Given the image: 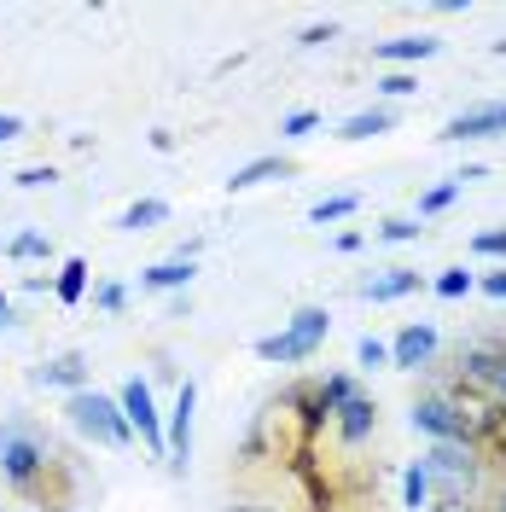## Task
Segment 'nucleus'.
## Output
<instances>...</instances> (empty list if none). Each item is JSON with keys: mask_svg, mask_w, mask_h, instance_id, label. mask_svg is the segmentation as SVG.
Masks as SVG:
<instances>
[{"mask_svg": "<svg viewBox=\"0 0 506 512\" xmlns=\"http://www.w3.org/2000/svg\"><path fill=\"white\" fill-rule=\"evenodd\" d=\"M64 472H70V460L47 443V431H35L30 419H12V425L0 431V478L12 483L18 495H30L35 507L70 512V507H64L70 495L59 489Z\"/></svg>", "mask_w": 506, "mask_h": 512, "instance_id": "1", "label": "nucleus"}, {"mask_svg": "<svg viewBox=\"0 0 506 512\" xmlns=\"http://www.w3.org/2000/svg\"><path fill=\"white\" fill-rule=\"evenodd\" d=\"M419 466L431 478V501H477V489H483V448L477 443H431Z\"/></svg>", "mask_w": 506, "mask_h": 512, "instance_id": "2", "label": "nucleus"}, {"mask_svg": "<svg viewBox=\"0 0 506 512\" xmlns=\"http://www.w3.org/2000/svg\"><path fill=\"white\" fill-rule=\"evenodd\" d=\"M64 419L99 448H128V437H134L128 419H123V408H117L111 396H99V390H76V396L64 402Z\"/></svg>", "mask_w": 506, "mask_h": 512, "instance_id": "3", "label": "nucleus"}, {"mask_svg": "<svg viewBox=\"0 0 506 512\" xmlns=\"http://www.w3.org/2000/svg\"><path fill=\"white\" fill-rule=\"evenodd\" d=\"M192 414H198V384H181L175 390V408H169V425H163V460L175 478H187L192 466Z\"/></svg>", "mask_w": 506, "mask_h": 512, "instance_id": "4", "label": "nucleus"}, {"mask_svg": "<svg viewBox=\"0 0 506 512\" xmlns=\"http://www.w3.org/2000/svg\"><path fill=\"white\" fill-rule=\"evenodd\" d=\"M117 408H123L128 431H140V443L152 448V454H163V419H158V402H152V384L128 379L123 396H117Z\"/></svg>", "mask_w": 506, "mask_h": 512, "instance_id": "5", "label": "nucleus"}, {"mask_svg": "<svg viewBox=\"0 0 506 512\" xmlns=\"http://www.w3.org/2000/svg\"><path fill=\"white\" fill-rule=\"evenodd\" d=\"M408 419H413V431H425L431 443H466V425H460V414H454V402H448L443 390L419 396Z\"/></svg>", "mask_w": 506, "mask_h": 512, "instance_id": "6", "label": "nucleus"}, {"mask_svg": "<svg viewBox=\"0 0 506 512\" xmlns=\"http://www.w3.org/2000/svg\"><path fill=\"white\" fill-rule=\"evenodd\" d=\"M437 326L431 320H413V326H402L396 332V344H390V367H402V373H419V367H431L437 361Z\"/></svg>", "mask_w": 506, "mask_h": 512, "instance_id": "7", "label": "nucleus"}, {"mask_svg": "<svg viewBox=\"0 0 506 512\" xmlns=\"http://www.w3.org/2000/svg\"><path fill=\"white\" fill-rule=\"evenodd\" d=\"M489 134H506V99L472 105V111H460V117L443 128V140H489Z\"/></svg>", "mask_w": 506, "mask_h": 512, "instance_id": "8", "label": "nucleus"}, {"mask_svg": "<svg viewBox=\"0 0 506 512\" xmlns=\"http://www.w3.org/2000/svg\"><path fill=\"white\" fill-rule=\"evenodd\" d=\"M443 53V41L437 35H396V41H379L373 47V59L379 64H425Z\"/></svg>", "mask_w": 506, "mask_h": 512, "instance_id": "9", "label": "nucleus"}, {"mask_svg": "<svg viewBox=\"0 0 506 512\" xmlns=\"http://www.w3.org/2000/svg\"><path fill=\"white\" fill-rule=\"evenodd\" d=\"M332 419H338V437H344V443H367L373 425H379V402H373V396H349Z\"/></svg>", "mask_w": 506, "mask_h": 512, "instance_id": "10", "label": "nucleus"}, {"mask_svg": "<svg viewBox=\"0 0 506 512\" xmlns=\"http://www.w3.org/2000/svg\"><path fill=\"white\" fill-rule=\"evenodd\" d=\"M425 286V274L419 268H384V274H373L367 286H361V297L367 303H396V297H408V291Z\"/></svg>", "mask_w": 506, "mask_h": 512, "instance_id": "11", "label": "nucleus"}, {"mask_svg": "<svg viewBox=\"0 0 506 512\" xmlns=\"http://www.w3.org/2000/svg\"><path fill=\"white\" fill-rule=\"evenodd\" d=\"M35 384H59V390L76 396V390H88V361H82L76 350L53 355V361H41V367H35Z\"/></svg>", "mask_w": 506, "mask_h": 512, "instance_id": "12", "label": "nucleus"}, {"mask_svg": "<svg viewBox=\"0 0 506 512\" xmlns=\"http://www.w3.org/2000/svg\"><path fill=\"white\" fill-rule=\"evenodd\" d=\"M285 175H291V158H256V163H245V169H233L227 187L251 192V187H262V181H285Z\"/></svg>", "mask_w": 506, "mask_h": 512, "instance_id": "13", "label": "nucleus"}, {"mask_svg": "<svg viewBox=\"0 0 506 512\" xmlns=\"http://www.w3.org/2000/svg\"><path fill=\"white\" fill-rule=\"evenodd\" d=\"M192 280V262L187 256H169V262H152L146 274H140V286L146 291H181Z\"/></svg>", "mask_w": 506, "mask_h": 512, "instance_id": "14", "label": "nucleus"}, {"mask_svg": "<svg viewBox=\"0 0 506 512\" xmlns=\"http://www.w3.org/2000/svg\"><path fill=\"white\" fill-rule=\"evenodd\" d=\"M285 332H291L297 344H309V350H320V344H326V332H332V315H326V309H297Z\"/></svg>", "mask_w": 506, "mask_h": 512, "instance_id": "15", "label": "nucleus"}, {"mask_svg": "<svg viewBox=\"0 0 506 512\" xmlns=\"http://www.w3.org/2000/svg\"><path fill=\"white\" fill-rule=\"evenodd\" d=\"M256 355H262V361H280V367H297V361H309V344H297V338H291V332H274V338H256Z\"/></svg>", "mask_w": 506, "mask_h": 512, "instance_id": "16", "label": "nucleus"}, {"mask_svg": "<svg viewBox=\"0 0 506 512\" xmlns=\"http://www.w3.org/2000/svg\"><path fill=\"white\" fill-rule=\"evenodd\" d=\"M384 128H396V111H390V105H379V111H355V117L338 128V140H373V134H384Z\"/></svg>", "mask_w": 506, "mask_h": 512, "instance_id": "17", "label": "nucleus"}, {"mask_svg": "<svg viewBox=\"0 0 506 512\" xmlns=\"http://www.w3.org/2000/svg\"><path fill=\"white\" fill-rule=\"evenodd\" d=\"M163 216H169L163 198H140V204H128L123 216H117V227H123V233H146V227H158Z\"/></svg>", "mask_w": 506, "mask_h": 512, "instance_id": "18", "label": "nucleus"}, {"mask_svg": "<svg viewBox=\"0 0 506 512\" xmlns=\"http://www.w3.org/2000/svg\"><path fill=\"white\" fill-rule=\"evenodd\" d=\"M53 291H59V303H82V291H88V262L70 256L59 268V280H53Z\"/></svg>", "mask_w": 506, "mask_h": 512, "instance_id": "19", "label": "nucleus"}, {"mask_svg": "<svg viewBox=\"0 0 506 512\" xmlns=\"http://www.w3.org/2000/svg\"><path fill=\"white\" fill-rule=\"evenodd\" d=\"M355 210H361V198H355V192H338V198H320L315 210H309V222H344V216H355Z\"/></svg>", "mask_w": 506, "mask_h": 512, "instance_id": "20", "label": "nucleus"}, {"mask_svg": "<svg viewBox=\"0 0 506 512\" xmlns=\"http://www.w3.org/2000/svg\"><path fill=\"white\" fill-rule=\"evenodd\" d=\"M53 251V239H47V233H18V239H12V245H6V256H12V262H35V256H47Z\"/></svg>", "mask_w": 506, "mask_h": 512, "instance_id": "21", "label": "nucleus"}, {"mask_svg": "<svg viewBox=\"0 0 506 512\" xmlns=\"http://www.w3.org/2000/svg\"><path fill=\"white\" fill-rule=\"evenodd\" d=\"M402 495H408V507L419 512V507H431V478H425V466L413 460L408 472H402Z\"/></svg>", "mask_w": 506, "mask_h": 512, "instance_id": "22", "label": "nucleus"}, {"mask_svg": "<svg viewBox=\"0 0 506 512\" xmlns=\"http://www.w3.org/2000/svg\"><path fill=\"white\" fill-rule=\"evenodd\" d=\"M454 198H460V175H454V181H443V187L425 192V198H419V216H437V210H448Z\"/></svg>", "mask_w": 506, "mask_h": 512, "instance_id": "23", "label": "nucleus"}, {"mask_svg": "<svg viewBox=\"0 0 506 512\" xmlns=\"http://www.w3.org/2000/svg\"><path fill=\"white\" fill-rule=\"evenodd\" d=\"M413 88H419V82H413L408 70H390V76H379V94L384 99H408Z\"/></svg>", "mask_w": 506, "mask_h": 512, "instance_id": "24", "label": "nucleus"}, {"mask_svg": "<svg viewBox=\"0 0 506 512\" xmlns=\"http://www.w3.org/2000/svg\"><path fill=\"white\" fill-rule=\"evenodd\" d=\"M379 239H390V245H408V239H419V222H408V216H390V222L379 227Z\"/></svg>", "mask_w": 506, "mask_h": 512, "instance_id": "25", "label": "nucleus"}, {"mask_svg": "<svg viewBox=\"0 0 506 512\" xmlns=\"http://www.w3.org/2000/svg\"><path fill=\"white\" fill-rule=\"evenodd\" d=\"M472 286H477V280L466 274V268H443V280H437V291H443V297H466Z\"/></svg>", "mask_w": 506, "mask_h": 512, "instance_id": "26", "label": "nucleus"}, {"mask_svg": "<svg viewBox=\"0 0 506 512\" xmlns=\"http://www.w3.org/2000/svg\"><path fill=\"white\" fill-rule=\"evenodd\" d=\"M315 123H320V111H291V117L280 123V134H285V140H303Z\"/></svg>", "mask_w": 506, "mask_h": 512, "instance_id": "27", "label": "nucleus"}, {"mask_svg": "<svg viewBox=\"0 0 506 512\" xmlns=\"http://www.w3.org/2000/svg\"><path fill=\"white\" fill-rule=\"evenodd\" d=\"M355 355H361V367H384V361H390V344H379V338H361V344H355Z\"/></svg>", "mask_w": 506, "mask_h": 512, "instance_id": "28", "label": "nucleus"}, {"mask_svg": "<svg viewBox=\"0 0 506 512\" xmlns=\"http://www.w3.org/2000/svg\"><path fill=\"white\" fill-rule=\"evenodd\" d=\"M472 251L477 256H506V227H495V233H477Z\"/></svg>", "mask_w": 506, "mask_h": 512, "instance_id": "29", "label": "nucleus"}, {"mask_svg": "<svg viewBox=\"0 0 506 512\" xmlns=\"http://www.w3.org/2000/svg\"><path fill=\"white\" fill-rule=\"evenodd\" d=\"M94 303L105 309V315H117V309L128 303V291H123V286H94Z\"/></svg>", "mask_w": 506, "mask_h": 512, "instance_id": "30", "label": "nucleus"}, {"mask_svg": "<svg viewBox=\"0 0 506 512\" xmlns=\"http://www.w3.org/2000/svg\"><path fill=\"white\" fill-rule=\"evenodd\" d=\"M53 181H59V175H53V169H41V163H35V169H18V187H24V192L53 187Z\"/></svg>", "mask_w": 506, "mask_h": 512, "instance_id": "31", "label": "nucleus"}, {"mask_svg": "<svg viewBox=\"0 0 506 512\" xmlns=\"http://www.w3.org/2000/svg\"><path fill=\"white\" fill-rule=\"evenodd\" d=\"M489 396L506 408V344H501V355H495V373H489Z\"/></svg>", "mask_w": 506, "mask_h": 512, "instance_id": "32", "label": "nucleus"}, {"mask_svg": "<svg viewBox=\"0 0 506 512\" xmlns=\"http://www.w3.org/2000/svg\"><path fill=\"white\" fill-rule=\"evenodd\" d=\"M326 41H338V24H315V30L297 35V47H326Z\"/></svg>", "mask_w": 506, "mask_h": 512, "instance_id": "33", "label": "nucleus"}, {"mask_svg": "<svg viewBox=\"0 0 506 512\" xmlns=\"http://www.w3.org/2000/svg\"><path fill=\"white\" fill-rule=\"evenodd\" d=\"M18 134H24V117H12V111H0V146H6V140H18Z\"/></svg>", "mask_w": 506, "mask_h": 512, "instance_id": "34", "label": "nucleus"}, {"mask_svg": "<svg viewBox=\"0 0 506 512\" xmlns=\"http://www.w3.org/2000/svg\"><path fill=\"white\" fill-rule=\"evenodd\" d=\"M227 512H285L280 501H233Z\"/></svg>", "mask_w": 506, "mask_h": 512, "instance_id": "35", "label": "nucleus"}, {"mask_svg": "<svg viewBox=\"0 0 506 512\" xmlns=\"http://www.w3.org/2000/svg\"><path fill=\"white\" fill-rule=\"evenodd\" d=\"M425 512H483V507H477V501H431Z\"/></svg>", "mask_w": 506, "mask_h": 512, "instance_id": "36", "label": "nucleus"}, {"mask_svg": "<svg viewBox=\"0 0 506 512\" xmlns=\"http://www.w3.org/2000/svg\"><path fill=\"white\" fill-rule=\"evenodd\" d=\"M483 512H506V478L489 489V507H483Z\"/></svg>", "mask_w": 506, "mask_h": 512, "instance_id": "37", "label": "nucleus"}, {"mask_svg": "<svg viewBox=\"0 0 506 512\" xmlns=\"http://www.w3.org/2000/svg\"><path fill=\"white\" fill-rule=\"evenodd\" d=\"M483 291H489V297H501V303H506V274H489V280H483Z\"/></svg>", "mask_w": 506, "mask_h": 512, "instance_id": "38", "label": "nucleus"}, {"mask_svg": "<svg viewBox=\"0 0 506 512\" xmlns=\"http://www.w3.org/2000/svg\"><path fill=\"white\" fill-rule=\"evenodd\" d=\"M12 326V297H0V332Z\"/></svg>", "mask_w": 506, "mask_h": 512, "instance_id": "39", "label": "nucleus"}, {"mask_svg": "<svg viewBox=\"0 0 506 512\" xmlns=\"http://www.w3.org/2000/svg\"><path fill=\"white\" fill-rule=\"evenodd\" d=\"M489 53H495V59H506V35H501V41H495V47H489Z\"/></svg>", "mask_w": 506, "mask_h": 512, "instance_id": "40", "label": "nucleus"}]
</instances>
